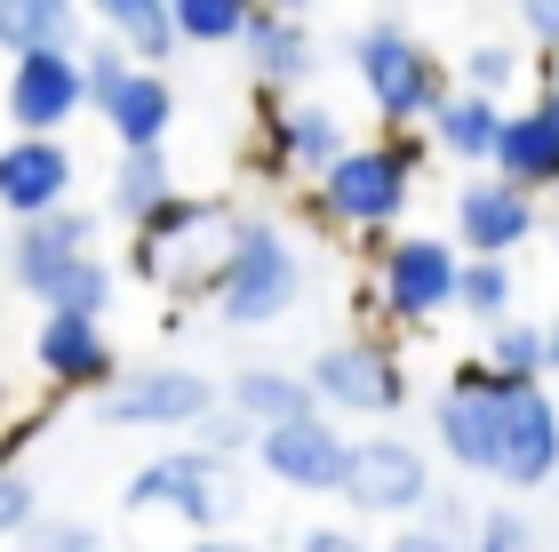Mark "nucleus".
Listing matches in <instances>:
<instances>
[{
    "label": "nucleus",
    "mask_w": 559,
    "mask_h": 552,
    "mask_svg": "<svg viewBox=\"0 0 559 552\" xmlns=\"http://www.w3.org/2000/svg\"><path fill=\"white\" fill-rule=\"evenodd\" d=\"M455 313L479 320V329H503V320L520 313V272H512V257H464V272H455Z\"/></svg>",
    "instance_id": "obj_27"
},
{
    "label": "nucleus",
    "mask_w": 559,
    "mask_h": 552,
    "mask_svg": "<svg viewBox=\"0 0 559 552\" xmlns=\"http://www.w3.org/2000/svg\"><path fill=\"white\" fill-rule=\"evenodd\" d=\"M24 433H33V409H16V400L0 392V465H9L16 448H24Z\"/></svg>",
    "instance_id": "obj_39"
},
{
    "label": "nucleus",
    "mask_w": 559,
    "mask_h": 552,
    "mask_svg": "<svg viewBox=\"0 0 559 552\" xmlns=\"http://www.w3.org/2000/svg\"><path fill=\"white\" fill-rule=\"evenodd\" d=\"M72 185H81V153L64 137H9L0 144V216H48L72 209Z\"/></svg>",
    "instance_id": "obj_18"
},
{
    "label": "nucleus",
    "mask_w": 559,
    "mask_h": 552,
    "mask_svg": "<svg viewBox=\"0 0 559 552\" xmlns=\"http://www.w3.org/2000/svg\"><path fill=\"white\" fill-rule=\"evenodd\" d=\"M33 368L48 392H112L120 353L105 337V320H72V313H40V337H33Z\"/></svg>",
    "instance_id": "obj_19"
},
{
    "label": "nucleus",
    "mask_w": 559,
    "mask_h": 552,
    "mask_svg": "<svg viewBox=\"0 0 559 552\" xmlns=\"http://www.w3.org/2000/svg\"><path fill=\"white\" fill-rule=\"evenodd\" d=\"M224 409V385L200 376L185 361H144V368H120L112 392L96 400V416L120 424V433H200V416Z\"/></svg>",
    "instance_id": "obj_10"
},
{
    "label": "nucleus",
    "mask_w": 559,
    "mask_h": 552,
    "mask_svg": "<svg viewBox=\"0 0 559 552\" xmlns=\"http://www.w3.org/2000/svg\"><path fill=\"white\" fill-rule=\"evenodd\" d=\"M33 520H40V472L24 457H9L0 465V544H16Z\"/></svg>",
    "instance_id": "obj_32"
},
{
    "label": "nucleus",
    "mask_w": 559,
    "mask_h": 552,
    "mask_svg": "<svg viewBox=\"0 0 559 552\" xmlns=\"http://www.w3.org/2000/svg\"><path fill=\"white\" fill-rule=\"evenodd\" d=\"M81 0H0V48L33 57V48H81Z\"/></svg>",
    "instance_id": "obj_26"
},
{
    "label": "nucleus",
    "mask_w": 559,
    "mask_h": 552,
    "mask_svg": "<svg viewBox=\"0 0 559 552\" xmlns=\"http://www.w3.org/2000/svg\"><path fill=\"white\" fill-rule=\"evenodd\" d=\"M248 457H257L288 496H336V489H344V465H352V441L328 424V409H312V416H296V424L257 433Z\"/></svg>",
    "instance_id": "obj_15"
},
{
    "label": "nucleus",
    "mask_w": 559,
    "mask_h": 552,
    "mask_svg": "<svg viewBox=\"0 0 559 552\" xmlns=\"http://www.w3.org/2000/svg\"><path fill=\"white\" fill-rule=\"evenodd\" d=\"M431 489H440V481H431V457L408 433H368V441H352L336 505L352 520H392V529H408V520H424Z\"/></svg>",
    "instance_id": "obj_9"
},
{
    "label": "nucleus",
    "mask_w": 559,
    "mask_h": 552,
    "mask_svg": "<svg viewBox=\"0 0 559 552\" xmlns=\"http://www.w3.org/2000/svg\"><path fill=\"white\" fill-rule=\"evenodd\" d=\"M9 137H64L88 113V64L81 48H33L9 57Z\"/></svg>",
    "instance_id": "obj_12"
},
{
    "label": "nucleus",
    "mask_w": 559,
    "mask_h": 552,
    "mask_svg": "<svg viewBox=\"0 0 559 552\" xmlns=\"http://www.w3.org/2000/svg\"><path fill=\"white\" fill-rule=\"evenodd\" d=\"M503 400H512V385H496L479 353L455 361V368L440 376V392H431V441H440V457H448L455 472H479V481L496 472Z\"/></svg>",
    "instance_id": "obj_11"
},
{
    "label": "nucleus",
    "mask_w": 559,
    "mask_h": 552,
    "mask_svg": "<svg viewBox=\"0 0 559 552\" xmlns=\"http://www.w3.org/2000/svg\"><path fill=\"white\" fill-rule=\"evenodd\" d=\"M304 376H312V400L336 416H400L408 409V361H400V344L384 329H352L336 344H320Z\"/></svg>",
    "instance_id": "obj_8"
},
{
    "label": "nucleus",
    "mask_w": 559,
    "mask_h": 552,
    "mask_svg": "<svg viewBox=\"0 0 559 552\" xmlns=\"http://www.w3.org/2000/svg\"><path fill=\"white\" fill-rule=\"evenodd\" d=\"M488 177L520 185V192H559V129L544 120V105H503V129H496V153H488Z\"/></svg>",
    "instance_id": "obj_20"
},
{
    "label": "nucleus",
    "mask_w": 559,
    "mask_h": 552,
    "mask_svg": "<svg viewBox=\"0 0 559 552\" xmlns=\"http://www.w3.org/2000/svg\"><path fill=\"white\" fill-rule=\"evenodd\" d=\"M464 552H551V544H544V529H536L520 505H488Z\"/></svg>",
    "instance_id": "obj_33"
},
{
    "label": "nucleus",
    "mask_w": 559,
    "mask_h": 552,
    "mask_svg": "<svg viewBox=\"0 0 559 552\" xmlns=\"http://www.w3.org/2000/svg\"><path fill=\"white\" fill-rule=\"evenodd\" d=\"M176 192H185V185H176V161H168V144H144V153H120V161H112L105 216L136 233V224H152V216H160Z\"/></svg>",
    "instance_id": "obj_24"
},
{
    "label": "nucleus",
    "mask_w": 559,
    "mask_h": 552,
    "mask_svg": "<svg viewBox=\"0 0 559 552\" xmlns=\"http://www.w3.org/2000/svg\"><path fill=\"white\" fill-rule=\"evenodd\" d=\"M112 296H120V272L105 257H81L72 272H57V289L40 296V313H72V320H105L112 313Z\"/></svg>",
    "instance_id": "obj_30"
},
{
    "label": "nucleus",
    "mask_w": 559,
    "mask_h": 552,
    "mask_svg": "<svg viewBox=\"0 0 559 552\" xmlns=\"http://www.w3.org/2000/svg\"><path fill=\"white\" fill-rule=\"evenodd\" d=\"M96 224H105V216H88L81 200H72V209H48V216L9 224V289L40 305V296L57 289V272H72L81 257H96Z\"/></svg>",
    "instance_id": "obj_16"
},
{
    "label": "nucleus",
    "mask_w": 559,
    "mask_h": 552,
    "mask_svg": "<svg viewBox=\"0 0 559 552\" xmlns=\"http://www.w3.org/2000/svg\"><path fill=\"white\" fill-rule=\"evenodd\" d=\"M352 72H360V96L376 105V120H384L392 137L424 129L431 105L448 96V64L431 57L400 16H376V24L352 33Z\"/></svg>",
    "instance_id": "obj_5"
},
{
    "label": "nucleus",
    "mask_w": 559,
    "mask_h": 552,
    "mask_svg": "<svg viewBox=\"0 0 559 552\" xmlns=\"http://www.w3.org/2000/svg\"><path fill=\"white\" fill-rule=\"evenodd\" d=\"M296 552H384V544H368L360 529H344V520H320V529H304Z\"/></svg>",
    "instance_id": "obj_38"
},
{
    "label": "nucleus",
    "mask_w": 559,
    "mask_h": 552,
    "mask_svg": "<svg viewBox=\"0 0 559 552\" xmlns=\"http://www.w3.org/2000/svg\"><path fill=\"white\" fill-rule=\"evenodd\" d=\"M520 9V33L544 48V57H559V0H512Z\"/></svg>",
    "instance_id": "obj_37"
},
{
    "label": "nucleus",
    "mask_w": 559,
    "mask_h": 552,
    "mask_svg": "<svg viewBox=\"0 0 559 552\" xmlns=\"http://www.w3.org/2000/svg\"><path fill=\"white\" fill-rule=\"evenodd\" d=\"M455 272H464V257H455L448 233H384L368 248V320L384 337H408V329H431V320L455 313Z\"/></svg>",
    "instance_id": "obj_3"
},
{
    "label": "nucleus",
    "mask_w": 559,
    "mask_h": 552,
    "mask_svg": "<svg viewBox=\"0 0 559 552\" xmlns=\"http://www.w3.org/2000/svg\"><path fill=\"white\" fill-rule=\"evenodd\" d=\"M352 153V129L328 96H272L264 105V161L272 177H296V185H320L328 168Z\"/></svg>",
    "instance_id": "obj_13"
},
{
    "label": "nucleus",
    "mask_w": 559,
    "mask_h": 552,
    "mask_svg": "<svg viewBox=\"0 0 559 552\" xmlns=\"http://www.w3.org/2000/svg\"><path fill=\"white\" fill-rule=\"evenodd\" d=\"M448 224H455V257H520V248L544 233V209H536V192L472 168L448 200Z\"/></svg>",
    "instance_id": "obj_14"
},
{
    "label": "nucleus",
    "mask_w": 559,
    "mask_h": 552,
    "mask_svg": "<svg viewBox=\"0 0 559 552\" xmlns=\"http://www.w3.org/2000/svg\"><path fill=\"white\" fill-rule=\"evenodd\" d=\"M479 361H488V376L496 385H544L551 376V344H544V320H503V329H488V344H479Z\"/></svg>",
    "instance_id": "obj_28"
},
{
    "label": "nucleus",
    "mask_w": 559,
    "mask_h": 552,
    "mask_svg": "<svg viewBox=\"0 0 559 552\" xmlns=\"http://www.w3.org/2000/svg\"><path fill=\"white\" fill-rule=\"evenodd\" d=\"M520 72H527V57H520V40H472L464 48V64H455V89H479V96H512L520 89Z\"/></svg>",
    "instance_id": "obj_31"
},
{
    "label": "nucleus",
    "mask_w": 559,
    "mask_h": 552,
    "mask_svg": "<svg viewBox=\"0 0 559 552\" xmlns=\"http://www.w3.org/2000/svg\"><path fill=\"white\" fill-rule=\"evenodd\" d=\"M488 481H503L512 496L559 481V400L544 385H520L512 400H503V441H496V472Z\"/></svg>",
    "instance_id": "obj_17"
},
{
    "label": "nucleus",
    "mask_w": 559,
    "mask_h": 552,
    "mask_svg": "<svg viewBox=\"0 0 559 552\" xmlns=\"http://www.w3.org/2000/svg\"><path fill=\"white\" fill-rule=\"evenodd\" d=\"M257 9H264V16H304L312 0H257Z\"/></svg>",
    "instance_id": "obj_43"
},
{
    "label": "nucleus",
    "mask_w": 559,
    "mask_h": 552,
    "mask_svg": "<svg viewBox=\"0 0 559 552\" xmlns=\"http://www.w3.org/2000/svg\"><path fill=\"white\" fill-rule=\"evenodd\" d=\"M248 72H257V89L264 96H296L304 81H312V64H320V40H312V24L304 16H264L248 24Z\"/></svg>",
    "instance_id": "obj_22"
},
{
    "label": "nucleus",
    "mask_w": 559,
    "mask_h": 552,
    "mask_svg": "<svg viewBox=\"0 0 559 552\" xmlns=\"http://www.w3.org/2000/svg\"><path fill=\"white\" fill-rule=\"evenodd\" d=\"M544 344H551V376H559V313L544 320Z\"/></svg>",
    "instance_id": "obj_44"
},
{
    "label": "nucleus",
    "mask_w": 559,
    "mask_h": 552,
    "mask_svg": "<svg viewBox=\"0 0 559 552\" xmlns=\"http://www.w3.org/2000/svg\"><path fill=\"white\" fill-rule=\"evenodd\" d=\"M551 257H559V216H551Z\"/></svg>",
    "instance_id": "obj_45"
},
{
    "label": "nucleus",
    "mask_w": 559,
    "mask_h": 552,
    "mask_svg": "<svg viewBox=\"0 0 559 552\" xmlns=\"http://www.w3.org/2000/svg\"><path fill=\"white\" fill-rule=\"evenodd\" d=\"M233 240H240V209L233 200H192L176 192L152 224L129 233V265L144 289H160L168 305H209L224 265H233Z\"/></svg>",
    "instance_id": "obj_2"
},
{
    "label": "nucleus",
    "mask_w": 559,
    "mask_h": 552,
    "mask_svg": "<svg viewBox=\"0 0 559 552\" xmlns=\"http://www.w3.org/2000/svg\"><path fill=\"white\" fill-rule=\"evenodd\" d=\"M16 552H105V529L96 520H33V529L16 537Z\"/></svg>",
    "instance_id": "obj_34"
},
{
    "label": "nucleus",
    "mask_w": 559,
    "mask_h": 552,
    "mask_svg": "<svg viewBox=\"0 0 559 552\" xmlns=\"http://www.w3.org/2000/svg\"><path fill=\"white\" fill-rule=\"evenodd\" d=\"M168 16L185 48H240L257 24V0H168Z\"/></svg>",
    "instance_id": "obj_29"
},
{
    "label": "nucleus",
    "mask_w": 559,
    "mask_h": 552,
    "mask_svg": "<svg viewBox=\"0 0 559 552\" xmlns=\"http://www.w3.org/2000/svg\"><path fill=\"white\" fill-rule=\"evenodd\" d=\"M200 448H209V457H240V448H257V424L216 409V416H200Z\"/></svg>",
    "instance_id": "obj_36"
},
{
    "label": "nucleus",
    "mask_w": 559,
    "mask_h": 552,
    "mask_svg": "<svg viewBox=\"0 0 559 552\" xmlns=\"http://www.w3.org/2000/svg\"><path fill=\"white\" fill-rule=\"evenodd\" d=\"M424 529H431V537H448V544H472L479 513H472L455 489H431V505H424Z\"/></svg>",
    "instance_id": "obj_35"
},
{
    "label": "nucleus",
    "mask_w": 559,
    "mask_h": 552,
    "mask_svg": "<svg viewBox=\"0 0 559 552\" xmlns=\"http://www.w3.org/2000/svg\"><path fill=\"white\" fill-rule=\"evenodd\" d=\"M120 496H129V513H176L192 537H216L224 520L240 513L233 457H209L200 441H185V448H160L152 465H136Z\"/></svg>",
    "instance_id": "obj_6"
},
{
    "label": "nucleus",
    "mask_w": 559,
    "mask_h": 552,
    "mask_svg": "<svg viewBox=\"0 0 559 552\" xmlns=\"http://www.w3.org/2000/svg\"><path fill=\"white\" fill-rule=\"evenodd\" d=\"M81 9L105 24V40H120V48H129L136 64H152V72H160L176 48H185V40H176L168 0H81Z\"/></svg>",
    "instance_id": "obj_25"
},
{
    "label": "nucleus",
    "mask_w": 559,
    "mask_h": 552,
    "mask_svg": "<svg viewBox=\"0 0 559 552\" xmlns=\"http://www.w3.org/2000/svg\"><path fill=\"white\" fill-rule=\"evenodd\" d=\"M536 105H544V120L559 129V57H551V72H544V89H536Z\"/></svg>",
    "instance_id": "obj_41"
},
{
    "label": "nucleus",
    "mask_w": 559,
    "mask_h": 552,
    "mask_svg": "<svg viewBox=\"0 0 559 552\" xmlns=\"http://www.w3.org/2000/svg\"><path fill=\"white\" fill-rule=\"evenodd\" d=\"M224 409L248 416L257 433H272V424H296V416H312L320 400H312V376L304 368H272V361H248L224 376Z\"/></svg>",
    "instance_id": "obj_23"
},
{
    "label": "nucleus",
    "mask_w": 559,
    "mask_h": 552,
    "mask_svg": "<svg viewBox=\"0 0 559 552\" xmlns=\"http://www.w3.org/2000/svg\"><path fill=\"white\" fill-rule=\"evenodd\" d=\"M81 64H88V113L120 137V153L168 144V129H176V89H168V72L136 64L129 48L105 40V33L81 40Z\"/></svg>",
    "instance_id": "obj_7"
},
{
    "label": "nucleus",
    "mask_w": 559,
    "mask_h": 552,
    "mask_svg": "<svg viewBox=\"0 0 559 552\" xmlns=\"http://www.w3.org/2000/svg\"><path fill=\"white\" fill-rule=\"evenodd\" d=\"M424 137H376V144H352V153L328 168L320 185H304V216L320 224V233H344V240H384L400 233V216H408L416 200V177H424Z\"/></svg>",
    "instance_id": "obj_1"
},
{
    "label": "nucleus",
    "mask_w": 559,
    "mask_h": 552,
    "mask_svg": "<svg viewBox=\"0 0 559 552\" xmlns=\"http://www.w3.org/2000/svg\"><path fill=\"white\" fill-rule=\"evenodd\" d=\"M185 552H257V544H240V537H224V529H216V537H192Z\"/></svg>",
    "instance_id": "obj_42"
},
{
    "label": "nucleus",
    "mask_w": 559,
    "mask_h": 552,
    "mask_svg": "<svg viewBox=\"0 0 559 552\" xmlns=\"http://www.w3.org/2000/svg\"><path fill=\"white\" fill-rule=\"evenodd\" d=\"M496 129H503V105H496V96H479V89H455V81H448V96H440V105H431V120H424V144L472 177V168H488Z\"/></svg>",
    "instance_id": "obj_21"
},
{
    "label": "nucleus",
    "mask_w": 559,
    "mask_h": 552,
    "mask_svg": "<svg viewBox=\"0 0 559 552\" xmlns=\"http://www.w3.org/2000/svg\"><path fill=\"white\" fill-rule=\"evenodd\" d=\"M304 305V248L288 240V224L280 216H240V240H233V265H224V281L209 296V313L224 329H272V320H288Z\"/></svg>",
    "instance_id": "obj_4"
},
{
    "label": "nucleus",
    "mask_w": 559,
    "mask_h": 552,
    "mask_svg": "<svg viewBox=\"0 0 559 552\" xmlns=\"http://www.w3.org/2000/svg\"><path fill=\"white\" fill-rule=\"evenodd\" d=\"M384 552H464V544H448V537H431L424 520H408V529H392V544Z\"/></svg>",
    "instance_id": "obj_40"
}]
</instances>
